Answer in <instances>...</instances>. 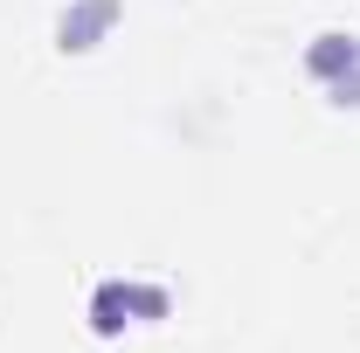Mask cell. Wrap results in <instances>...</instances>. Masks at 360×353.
<instances>
[{
	"mask_svg": "<svg viewBox=\"0 0 360 353\" xmlns=\"http://www.w3.org/2000/svg\"><path fill=\"white\" fill-rule=\"evenodd\" d=\"M111 7H118V0H90L77 21H63V49H90V35L111 21Z\"/></svg>",
	"mask_w": 360,
	"mask_h": 353,
	"instance_id": "cell-1",
	"label": "cell"
}]
</instances>
